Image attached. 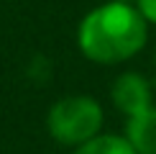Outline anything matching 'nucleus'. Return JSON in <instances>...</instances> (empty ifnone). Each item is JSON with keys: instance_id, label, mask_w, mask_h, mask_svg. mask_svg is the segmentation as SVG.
I'll list each match as a JSON object with an SVG mask.
<instances>
[{"instance_id": "obj_6", "label": "nucleus", "mask_w": 156, "mask_h": 154, "mask_svg": "<svg viewBox=\"0 0 156 154\" xmlns=\"http://www.w3.org/2000/svg\"><path fill=\"white\" fill-rule=\"evenodd\" d=\"M136 8H138V13L146 18L148 26H156V0H136Z\"/></svg>"}, {"instance_id": "obj_4", "label": "nucleus", "mask_w": 156, "mask_h": 154, "mask_svg": "<svg viewBox=\"0 0 156 154\" xmlns=\"http://www.w3.org/2000/svg\"><path fill=\"white\" fill-rule=\"evenodd\" d=\"M123 136L131 141L136 154H156V103L146 111L126 118Z\"/></svg>"}, {"instance_id": "obj_5", "label": "nucleus", "mask_w": 156, "mask_h": 154, "mask_svg": "<svg viewBox=\"0 0 156 154\" xmlns=\"http://www.w3.org/2000/svg\"><path fill=\"white\" fill-rule=\"evenodd\" d=\"M72 154H136V149L123 134H105L102 131L95 139L84 141L82 146L72 149Z\"/></svg>"}, {"instance_id": "obj_1", "label": "nucleus", "mask_w": 156, "mask_h": 154, "mask_svg": "<svg viewBox=\"0 0 156 154\" xmlns=\"http://www.w3.org/2000/svg\"><path fill=\"white\" fill-rule=\"evenodd\" d=\"M148 41V23L133 3L108 0L82 16L77 26V49L87 62L113 67L131 62Z\"/></svg>"}, {"instance_id": "obj_2", "label": "nucleus", "mask_w": 156, "mask_h": 154, "mask_svg": "<svg viewBox=\"0 0 156 154\" xmlns=\"http://www.w3.org/2000/svg\"><path fill=\"white\" fill-rule=\"evenodd\" d=\"M105 111L92 95H67L59 98L46 113V131L62 146L77 149L84 141L102 134Z\"/></svg>"}, {"instance_id": "obj_3", "label": "nucleus", "mask_w": 156, "mask_h": 154, "mask_svg": "<svg viewBox=\"0 0 156 154\" xmlns=\"http://www.w3.org/2000/svg\"><path fill=\"white\" fill-rule=\"evenodd\" d=\"M110 100H113L118 113L131 118V116L154 105V87L141 72L128 69V72H120L115 77L113 87H110Z\"/></svg>"}, {"instance_id": "obj_7", "label": "nucleus", "mask_w": 156, "mask_h": 154, "mask_svg": "<svg viewBox=\"0 0 156 154\" xmlns=\"http://www.w3.org/2000/svg\"><path fill=\"white\" fill-rule=\"evenodd\" d=\"M154 67H156V51H154Z\"/></svg>"}]
</instances>
